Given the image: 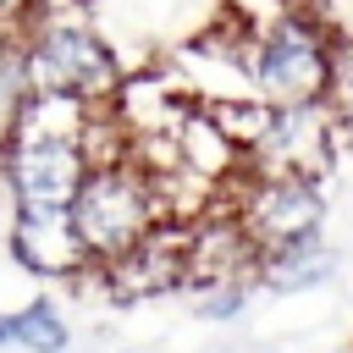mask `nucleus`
I'll return each instance as SVG.
<instances>
[{"instance_id":"obj_2","label":"nucleus","mask_w":353,"mask_h":353,"mask_svg":"<svg viewBox=\"0 0 353 353\" xmlns=\"http://www.w3.org/2000/svg\"><path fill=\"white\" fill-rule=\"evenodd\" d=\"M243 77L254 99L287 110V105H320L331 94L336 72V33L314 11H281L243 33Z\"/></svg>"},{"instance_id":"obj_6","label":"nucleus","mask_w":353,"mask_h":353,"mask_svg":"<svg viewBox=\"0 0 353 353\" xmlns=\"http://www.w3.org/2000/svg\"><path fill=\"white\" fill-rule=\"evenodd\" d=\"M88 281L110 303H149V298L182 292L188 287V226H176V221L154 226L143 243H132L121 259L99 265Z\"/></svg>"},{"instance_id":"obj_8","label":"nucleus","mask_w":353,"mask_h":353,"mask_svg":"<svg viewBox=\"0 0 353 353\" xmlns=\"http://www.w3.org/2000/svg\"><path fill=\"white\" fill-rule=\"evenodd\" d=\"M6 248L11 259L28 270V276H44V281H83L94 270L72 215H28V210H11V226H6Z\"/></svg>"},{"instance_id":"obj_12","label":"nucleus","mask_w":353,"mask_h":353,"mask_svg":"<svg viewBox=\"0 0 353 353\" xmlns=\"http://www.w3.org/2000/svg\"><path fill=\"white\" fill-rule=\"evenodd\" d=\"M11 44H17V28H11V22H0V55H6Z\"/></svg>"},{"instance_id":"obj_4","label":"nucleus","mask_w":353,"mask_h":353,"mask_svg":"<svg viewBox=\"0 0 353 353\" xmlns=\"http://www.w3.org/2000/svg\"><path fill=\"white\" fill-rule=\"evenodd\" d=\"M221 204L232 210V221L248 232V243L259 254L303 243V237H320V226H325V193H320V182L314 176H292V171H259V165H248L221 193Z\"/></svg>"},{"instance_id":"obj_11","label":"nucleus","mask_w":353,"mask_h":353,"mask_svg":"<svg viewBox=\"0 0 353 353\" xmlns=\"http://www.w3.org/2000/svg\"><path fill=\"white\" fill-rule=\"evenodd\" d=\"M243 303H248V287H243V281H232V287H210V292H193V314H199V320H210V325L237 320V314H243Z\"/></svg>"},{"instance_id":"obj_9","label":"nucleus","mask_w":353,"mask_h":353,"mask_svg":"<svg viewBox=\"0 0 353 353\" xmlns=\"http://www.w3.org/2000/svg\"><path fill=\"white\" fill-rule=\"evenodd\" d=\"M331 276H336V254L325 248V237H303V243L270 248V254H259V270H254V281L265 292H281V298L325 287Z\"/></svg>"},{"instance_id":"obj_5","label":"nucleus","mask_w":353,"mask_h":353,"mask_svg":"<svg viewBox=\"0 0 353 353\" xmlns=\"http://www.w3.org/2000/svg\"><path fill=\"white\" fill-rule=\"evenodd\" d=\"M0 176L11 210L28 215H72L77 188L88 182L83 138H50L33 127H11L0 143Z\"/></svg>"},{"instance_id":"obj_13","label":"nucleus","mask_w":353,"mask_h":353,"mask_svg":"<svg viewBox=\"0 0 353 353\" xmlns=\"http://www.w3.org/2000/svg\"><path fill=\"white\" fill-rule=\"evenodd\" d=\"M121 353H149V347H121Z\"/></svg>"},{"instance_id":"obj_1","label":"nucleus","mask_w":353,"mask_h":353,"mask_svg":"<svg viewBox=\"0 0 353 353\" xmlns=\"http://www.w3.org/2000/svg\"><path fill=\"white\" fill-rule=\"evenodd\" d=\"M17 50H22L28 94H72V99H88V105H110L121 77H127L121 61L110 55V44L83 17V6L33 11L17 28Z\"/></svg>"},{"instance_id":"obj_3","label":"nucleus","mask_w":353,"mask_h":353,"mask_svg":"<svg viewBox=\"0 0 353 353\" xmlns=\"http://www.w3.org/2000/svg\"><path fill=\"white\" fill-rule=\"evenodd\" d=\"M72 226H77L94 270H99V265L121 259L132 243H143L154 226H165V210L154 199L149 171L127 154L110 165H88V182L72 199Z\"/></svg>"},{"instance_id":"obj_10","label":"nucleus","mask_w":353,"mask_h":353,"mask_svg":"<svg viewBox=\"0 0 353 353\" xmlns=\"http://www.w3.org/2000/svg\"><path fill=\"white\" fill-rule=\"evenodd\" d=\"M0 347H22V353H66V347H72V325L61 320V309H55L50 298H33V303L0 314Z\"/></svg>"},{"instance_id":"obj_7","label":"nucleus","mask_w":353,"mask_h":353,"mask_svg":"<svg viewBox=\"0 0 353 353\" xmlns=\"http://www.w3.org/2000/svg\"><path fill=\"white\" fill-rule=\"evenodd\" d=\"M259 270V248L248 243V232L232 221L226 204H215L210 215H199L188 226V287L182 292H210V287H254Z\"/></svg>"}]
</instances>
